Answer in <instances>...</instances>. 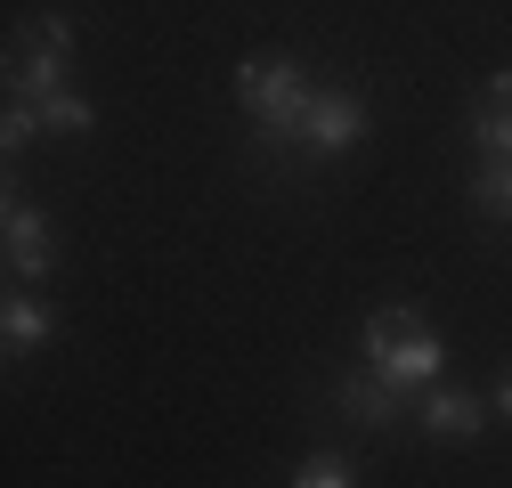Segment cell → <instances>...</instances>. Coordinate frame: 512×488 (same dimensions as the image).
I'll use <instances>...</instances> for the list:
<instances>
[{
    "label": "cell",
    "mask_w": 512,
    "mask_h": 488,
    "mask_svg": "<svg viewBox=\"0 0 512 488\" xmlns=\"http://www.w3.org/2000/svg\"><path fill=\"white\" fill-rule=\"evenodd\" d=\"M0 261H9V277H17V285H33V277H57V269H66L57 220H49V212H33L25 196H9V212H0Z\"/></svg>",
    "instance_id": "obj_4"
},
{
    "label": "cell",
    "mask_w": 512,
    "mask_h": 488,
    "mask_svg": "<svg viewBox=\"0 0 512 488\" xmlns=\"http://www.w3.org/2000/svg\"><path fill=\"white\" fill-rule=\"evenodd\" d=\"M41 139V114H33V98H9V114H0V155H9V171H17V155Z\"/></svg>",
    "instance_id": "obj_12"
},
{
    "label": "cell",
    "mask_w": 512,
    "mask_h": 488,
    "mask_svg": "<svg viewBox=\"0 0 512 488\" xmlns=\"http://www.w3.org/2000/svg\"><path fill=\"white\" fill-rule=\"evenodd\" d=\"M57 334H66V318H57L49 301H33V293H9V301H0V350H9V358L41 350V342H57Z\"/></svg>",
    "instance_id": "obj_8"
},
{
    "label": "cell",
    "mask_w": 512,
    "mask_h": 488,
    "mask_svg": "<svg viewBox=\"0 0 512 488\" xmlns=\"http://www.w3.org/2000/svg\"><path fill=\"white\" fill-rule=\"evenodd\" d=\"M366 131H374V106H366L358 90H309L301 122H293L277 147H252V155H261V163H334V155H350Z\"/></svg>",
    "instance_id": "obj_1"
},
{
    "label": "cell",
    "mask_w": 512,
    "mask_h": 488,
    "mask_svg": "<svg viewBox=\"0 0 512 488\" xmlns=\"http://www.w3.org/2000/svg\"><path fill=\"white\" fill-rule=\"evenodd\" d=\"M472 212L480 220H512V155H496V163L472 171Z\"/></svg>",
    "instance_id": "obj_11"
},
{
    "label": "cell",
    "mask_w": 512,
    "mask_h": 488,
    "mask_svg": "<svg viewBox=\"0 0 512 488\" xmlns=\"http://www.w3.org/2000/svg\"><path fill=\"white\" fill-rule=\"evenodd\" d=\"M334 407H342V423H358V432H399L407 423V391L399 383H382V366H350V375H334Z\"/></svg>",
    "instance_id": "obj_5"
},
{
    "label": "cell",
    "mask_w": 512,
    "mask_h": 488,
    "mask_svg": "<svg viewBox=\"0 0 512 488\" xmlns=\"http://www.w3.org/2000/svg\"><path fill=\"white\" fill-rule=\"evenodd\" d=\"M33 114H41V131H49V139H90V131H98V106H90L74 82H66V90H49V98H33Z\"/></svg>",
    "instance_id": "obj_9"
},
{
    "label": "cell",
    "mask_w": 512,
    "mask_h": 488,
    "mask_svg": "<svg viewBox=\"0 0 512 488\" xmlns=\"http://www.w3.org/2000/svg\"><path fill=\"white\" fill-rule=\"evenodd\" d=\"M236 106H244V122H252V147H277L293 122H301V106H309V66L301 57H244L236 66Z\"/></svg>",
    "instance_id": "obj_2"
},
{
    "label": "cell",
    "mask_w": 512,
    "mask_h": 488,
    "mask_svg": "<svg viewBox=\"0 0 512 488\" xmlns=\"http://www.w3.org/2000/svg\"><path fill=\"white\" fill-rule=\"evenodd\" d=\"M488 407H496V415L512 423V366H504V383H496V399H488Z\"/></svg>",
    "instance_id": "obj_14"
},
{
    "label": "cell",
    "mask_w": 512,
    "mask_h": 488,
    "mask_svg": "<svg viewBox=\"0 0 512 488\" xmlns=\"http://www.w3.org/2000/svg\"><path fill=\"white\" fill-rule=\"evenodd\" d=\"M407 334H423V310L415 301H382V310H366V326H358V350L382 358V350H399Z\"/></svg>",
    "instance_id": "obj_10"
},
{
    "label": "cell",
    "mask_w": 512,
    "mask_h": 488,
    "mask_svg": "<svg viewBox=\"0 0 512 488\" xmlns=\"http://www.w3.org/2000/svg\"><path fill=\"white\" fill-rule=\"evenodd\" d=\"M366 366H382V383H399L407 399H423V391L447 375V342L423 326V334H407L399 350H382V358H366Z\"/></svg>",
    "instance_id": "obj_7"
},
{
    "label": "cell",
    "mask_w": 512,
    "mask_h": 488,
    "mask_svg": "<svg viewBox=\"0 0 512 488\" xmlns=\"http://www.w3.org/2000/svg\"><path fill=\"white\" fill-rule=\"evenodd\" d=\"M74 74V17H25L17 25V49H9V98H49V90H66Z\"/></svg>",
    "instance_id": "obj_3"
},
{
    "label": "cell",
    "mask_w": 512,
    "mask_h": 488,
    "mask_svg": "<svg viewBox=\"0 0 512 488\" xmlns=\"http://www.w3.org/2000/svg\"><path fill=\"white\" fill-rule=\"evenodd\" d=\"M293 488H358V472H350L342 456H309V464L293 472Z\"/></svg>",
    "instance_id": "obj_13"
},
{
    "label": "cell",
    "mask_w": 512,
    "mask_h": 488,
    "mask_svg": "<svg viewBox=\"0 0 512 488\" xmlns=\"http://www.w3.org/2000/svg\"><path fill=\"white\" fill-rule=\"evenodd\" d=\"M415 423H423L431 440L464 448V440H480V423H488V399H472V391H456V383H431V391L415 399Z\"/></svg>",
    "instance_id": "obj_6"
}]
</instances>
